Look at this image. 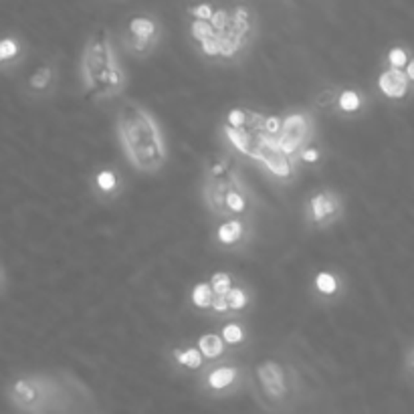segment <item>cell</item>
<instances>
[{
  "instance_id": "obj_1",
  "label": "cell",
  "mask_w": 414,
  "mask_h": 414,
  "mask_svg": "<svg viewBox=\"0 0 414 414\" xmlns=\"http://www.w3.org/2000/svg\"><path fill=\"white\" fill-rule=\"evenodd\" d=\"M115 134L128 164L139 174L164 170L170 150L158 117L136 100H122L115 109Z\"/></svg>"
},
{
  "instance_id": "obj_2",
  "label": "cell",
  "mask_w": 414,
  "mask_h": 414,
  "mask_svg": "<svg viewBox=\"0 0 414 414\" xmlns=\"http://www.w3.org/2000/svg\"><path fill=\"white\" fill-rule=\"evenodd\" d=\"M81 83L85 93L93 102H109L119 97L126 91L128 77L126 71L119 65L109 33L100 31L89 36L85 43L81 63Z\"/></svg>"
},
{
  "instance_id": "obj_3",
  "label": "cell",
  "mask_w": 414,
  "mask_h": 414,
  "mask_svg": "<svg viewBox=\"0 0 414 414\" xmlns=\"http://www.w3.org/2000/svg\"><path fill=\"white\" fill-rule=\"evenodd\" d=\"M249 386L253 388L257 404L269 414H291L301 400V380L297 372L277 360L267 358L259 362L249 374Z\"/></svg>"
},
{
  "instance_id": "obj_4",
  "label": "cell",
  "mask_w": 414,
  "mask_h": 414,
  "mask_svg": "<svg viewBox=\"0 0 414 414\" xmlns=\"http://www.w3.org/2000/svg\"><path fill=\"white\" fill-rule=\"evenodd\" d=\"M196 390L208 400H227L249 386V370L235 358L225 356L222 360L207 364L196 376Z\"/></svg>"
},
{
  "instance_id": "obj_5",
  "label": "cell",
  "mask_w": 414,
  "mask_h": 414,
  "mask_svg": "<svg viewBox=\"0 0 414 414\" xmlns=\"http://www.w3.org/2000/svg\"><path fill=\"white\" fill-rule=\"evenodd\" d=\"M315 134H317L315 113L310 107H293L281 113V130L273 138V143L281 154H285L289 160L295 162L299 152L315 141Z\"/></svg>"
},
{
  "instance_id": "obj_6",
  "label": "cell",
  "mask_w": 414,
  "mask_h": 414,
  "mask_svg": "<svg viewBox=\"0 0 414 414\" xmlns=\"http://www.w3.org/2000/svg\"><path fill=\"white\" fill-rule=\"evenodd\" d=\"M344 196L336 188H317L303 203V222L311 231H325L344 218Z\"/></svg>"
},
{
  "instance_id": "obj_7",
  "label": "cell",
  "mask_w": 414,
  "mask_h": 414,
  "mask_svg": "<svg viewBox=\"0 0 414 414\" xmlns=\"http://www.w3.org/2000/svg\"><path fill=\"white\" fill-rule=\"evenodd\" d=\"M255 162L261 164L279 184H291L299 174V166L293 160H289L285 154H281L273 139L265 138L263 134H259V139H257Z\"/></svg>"
},
{
  "instance_id": "obj_8",
  "label": "cell",
  "mask_w": 414,
  "mask_h": 414,
  "mask_svg": "<svg viewBox=\"0 0 414 414\" xmlns=\"http://www.w3.org/2000/svg\"><path fill=\"white\" fill-rule=\"evenodd\" d=\"M6 396L16 411L29 414L41 411L47 398L43 380L35 374H21L10 380L6 384Z\"/></svg>"
},
{
  "instance_id": "obj_9",
  "label": "cell",
  "mask_w": 414,
  "mask_h": 414,
  "mask_svg": "<svg viewBox=\"0 0 414 414\" xmlns=\"http://www.w3.org/2000/svg\"><path fill=\"white\" fill-rule=\"evenodd\" d=\"M160 43V25L152 16H134L128 23L124 47L134 57H148Z\"/></svg>"
},
{
  "instance_id": "obj_10",
  "label": "cell",
  "mask_w": 414,
  "mask_h": 414,
  "mask_svg": "<svg viewBox=\"0 0 414 414\" xmlns=\"http://www.w3.org/2000/svg\"><path fill=\"white\" fill-rule=\"evenodd\" d=\"M212 241L220 251H233V253L242 251L253 241L251 218H241V216L220 218L212 231Z\"/></svg>"
},
{
  "instance_id": "obj_11",
  "label": "cell",
  "mask_w": 414,
  "mask_h": 414,
  "mask_svg": "<svg viewBox=\"0 0 414 414\" xmlns=\"http://www.w3.org/2000/svg\"><path fill=\"white\" fill-rule=\"evenodd\" d=\"M311 297L317 306H334L345 295V281L334 269H319L310 285Z\"/></svg>"
},
{
  "instance_id": "obj_12",
  "label": "cell",
  "mask_w": 414,
  "mask_h": 414,
  "mask_svg": "<svg viewBox=\"0 0 414 414\" xmlns=\"http://www.w3.org/2000/svg\"><path fill=\"white\" fill-rule=\"evenodd\" d=\"M124 186H126V182H124L122 174L111 166H104V168L95 170L91 174V180H89L91 194L102 203H111L117 196H122Z\"/></svg>"
},
{
  "instance_id": "obj_13",
  "label": "cell",
  "mask_w": 414,
  "mask_h": 414,
  "mask_svg": "<svg viewBox=\"0 0 414 414\" xmlns=\"http://www.w3.org/2000/svg\"><path fill=\"white\" fill-rule=\"evenodd\" d=\"M376 85H378L380 93L388 102H394V104L406 102L411 97V91H413V81L406 77V73L402 69H388L386 67L378 75Z\"/></svg>"
},
{
  "instance_id": "obj_14",
  "label": "cell",
  "mask_w": 414,
  "mask_h": 414,
  "mask_svg": "<svg viewBox=\"0 0 414 414\" xmlns=\"http://www.w3.org/2000/svg\"><path fill=\"white\" fill-rule=\"evenodd\" d=\"M368 107H370V100L366 97V93H362L356 87H342V89H336L332 113L345 117V119H354V117L364 115L368 111Z\"/></svg>"
},
{
  "instance_id": "obj_15",
  "label": "cell",
  "mask_w": 414,
  "mask_h": 414,
  "mask_svg": "<svg viewBox=\"0 0 414 414\" xmlns=\"http://www.w3.org/2000/svg\"><path fill=\"white\" fill-rule=\"evenodd\" d=\"M57 87V67L53 63L38 65L25 83V93L31 100H45L55 93Z\"/></svg>"
},
{
  "instance_id": "obj_16",
  "label": "cell",
  "mask_w": 414,
  "mask_h": 414,
  "mask_svg": "<svg viewBox=\"0 0 414 414\" xmlns=\"http://www.w3.org/2000/svg\"><path fill=\"white\" fill-rule=\"evenodd\" d=\"M168 358H170V366L174 372H184V374H192V376H196L207 366L203 354L194 344L174 345L168 349Z\"/></svg>"
},
{
  "instance_id": "obj_17",
  "label": "cell",
  "mask_w": 414,
  "mask_h": 414,
  "mask_svg": "<svg viewBox=\"0 0 414 414\" xmlns=\"http://www.w3.org/2000/svg\"><path fill=\"white\" fill-rule=\"evenodd\" d=\"M25 55H27V49L19 36H0V73H8L23 65Z\"/></svg>"
},
{
  "instance_id": "obj_18",
  "label": "cell",
  "mask_w": 414,
  "mask_h": 414,
  "mask_svg": "<svg viewBox=\"0 0 414 414\" xmlns=\"http://www.w3.org/2000/svg\"><path fill=\"white\" fill-rule=\"evenodd\" d=\"M225 301L229 306V313H231V319H241L244 313H249L253 308V301H255V293L251 289V285H246L244 281H237L235 287L225 295Z\"/></svg>"
},
{
  "instance_id": "obj_19",
  "label": "cell",
  "mask_w": 414,
  "mask_h": 414,
  "mask_svg": "<svg viewBox=\"0 0 414 414\" xmlns=\"http://www.w3.org/2000/svg\"><path fill=\"white\" fill-rule=\"evenodd\" d=\"M220 136L227 139V143H231V148L237 150L241 156L249 158V160H255V156H257V139H259V136H253V134H249V132L229 128V126H225V124H220Z\"/></svg>"
},
{
  "instance_id": "obj_20",
  "label": "cell",
  "mask_w": 414,
  "mask_h": 414,
  "mask_svg": "<svg viewBox=\"0 0 414 414\" xmlns=\"http://www.w3.org/2000/svg\"><path fill=\"white\" fill-rule=\"evenodd\" d=\"M194 345L198 347V352L203 354L205 362H216V360H222L229 352V347L225 345V342L220 340L218 332H207V334H200L196 338Z\"/></svg>"
},
{
  "instance_id": "obj_21",
  "label": "cell",
  "mask_w": 414,
  "mask_h": 414,
  "mask_svg": "<svg viewBox=\"0 0 414 414\" xmlns=\"http://www.w3.org/2000/svg\"><path fill=\"white\" fill-rule=\"evenodd\" d=\"M216 332H218L220 340L225 342L227 347L237 349V347L249 344V330L241 319H225Z\"/></svg>"
},
{
  "instance_id": "obj_22",
  "label": "cell",
  "mask_w": 414,
  "mask_h": 414,
  "mask_svg": "<svg viewBox=\"0 0 414 414\" xmlns=\"http://www.w3.org/2000/svg\"><path fill=\"white\" fill-rule=\"evenodd\" d=\"M212 301H214V293L208 285V281H198L190 287V293H188V306L198 313H207L212 308Z\"/></svg>"
},
{
  "instance_id": "obj_23",
  "label": "cell",
  "mask_w": 414,
  "mask_h": 414,
  "mask_svg": "<svg viewBox=\"0 0 414 414\" xmlns=\"http://www.w3.org/2000/svg\"><path fill=\"white\" fill-rule=\"evenodd\" d=\"M237 281H239V277L229 273V271H214L212 275L208 277V285H210V289H212V293L216 297H225L235 287Z\"/></svg>"
},
{
  "instance_id": "obj_24",
  "label": "cell",
  "mask_w": 414,
  "mask_h": 414,
  "mask_svg": "<svg viewBox=\"0 0 414 414\" xmlns=\"http://www.w3.org/2000/svg\"><path fill=\"white\" fill-rule=\"evenodd\" d=\"M384 61H386V67H388V69H404V67L413 61V57H411V51H409V49L396 45V47H390V49H388Z\"/></svg>"
},
{
  "instance_id": "obj_25",
  "label": "cell",
  "mask_w": 414,
  "mask_h": 414,
  "mask_svg": "<svg viewBox=\"0 0 414 414\" xmlns=\"http://www.w3.org/2000/svg\"><path fill=\"white\" fill-rule=\"evenodd\" d=\"M321 160H323V152H321V148H319V146L313 141V143H310L308 148H303V150L299 152V156H297L295 164H297V166L315 168V166H319V164H321Z\"/></svg>"
},
{
  "instance_id": "obj_26",
  "label": "cell",
  "mask_w": 414,
  "mask_h": 414,
  "mask_svg": "<svg viewBox=\"0 0 414 414\" xmlns=\"http://www.w3.org/2000/svg\"><path fill=\"white\" fill-rule=\"evenodd\" d=\"M196 47H198V51H200V55L205 59H208V61H220V47H218V36L216 35L208 36L203 43H198Z\"/></svg>"
},
{
  "instance_id": "obj_27",
  "label": "cell",
  "mask_w": 414,
  "mask_h": 414,
  "mask_svg": "<svg viewBox=\"0 0 414 414\" xmlns=\"http://www.w3.org/2000/svg\"><path fill=\"white\" fill-rule=\"evenodd\" d=\"M334 100H336V87L321 89V91L315 95V100H313V107L319 109V111H330V113H332Z\"/></svg>"
},
{
  "instance_id": "obj_28",
  "label": "cell",
  "mask_w": 414,
  "mask_h": 414,
  "mask_svg": "<svg viewBox=\"0 0 414 414\" xmlns=\"http://www.w3.org/2000/svg\"><path fill=\"white\" fill-rule=\"evenodd\" d=\"M190 36H192V41L198 45V43H203L205 38H208V36L216 35L214 31H212V27L208 25L207 21H192L190 23Z\"/></svg>"
},
{
  "instance_id": "obj_29",
  "label": "cell",
  "mask_w": 414,
  "mask_h": 414,
  "mask_svg": "<svg viewBox=\"0 0 414 414\" xmlns=\"http://www.w3.org/2000/svg\"><path fill=\"white\" fill-rule=\"evenodd\" d=\"M188 16H192V21H210V16H212V12H214V8H212V4L210 2H196V4H192V6H188Z\"/></svg>"
},
{
  "instance_id": "obj_30",
  "label": "cell",
  "mask_w": 414,
  "mask_h": 414,
  "mask_svg": "<svg viewBox=\"0 0 414 414\" xmlns=\"http://www.w3.org/2000/svg\"><path fill=\"white\" fill-rule=\"evenodd\" d=\"M208 25L212 27V31H214L216 35L222 33V31L227 29V25H229V8H214V12H212Z\"/></svg>"
},
{
  "instance_id": "obj_31",
  "label": "cell",
  "mask_w": 414,
  "mask_h": 414,
  "mask_svg": "<svg viewBox=\"0 0 414 414\" xmlns=\"http://www.w3.org/2000/svg\"><path fill=\"white\" fill-rule=\"evenodd\" d=\"M279 130H281V113H275V115H265V119H263V136L265 138H275L277 134H279Z\"/></svg>"
},
{
  "instance_id": "obj_32",
  "label": "cell",
  "mask_w": 414,
  "mask_h": 414,
  "mask_svg": "<svg viewBox=\"0 0 414 414\" xmlns=\"http://www.w3.org/2000/svg\"><path fill=\"white\" fill-rule=\"evenodd\" d=\"M406 374H409V378L413 376V347H409V352H406Z\"/></svg>"
},
{
  "instance_id": "obj_33",
  "label": "cell",
  "mask_w": 414,
  "mask_h": 414,
  "mask_svg": "<svg viewBox=\"0 0 414 414\" xmlns=\"http://www.w3.org/2000/svg\"><path fill=\"white\" fill-rule=\"evenodd\" d=\"M6 291V271H4V267L0 265V295Z\"/></svg>"
}]
</instances>
